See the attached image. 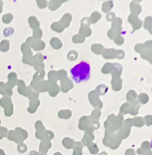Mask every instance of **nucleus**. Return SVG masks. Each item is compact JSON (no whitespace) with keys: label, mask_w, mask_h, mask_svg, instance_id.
<instances>
[{"label":"nucleus","mask_w":152,"mask_h":155,"mask_svg":"<svg viewBox=\"0 0 152 155\" xmlns=\"http://www.w3.org/2000/svg\"><path fill=\"white\" fill-rule=\"evenodd\" d=\"M71 76L76 83L88 81L91 77L90 64L85 61L79 62L71 69Z\"/></svg>","instance_id":"obj_1"},{"label":"nucleus","mask_w":152,"mask_h":155,"mask_svg":"<svg viewBox=\"0 0 152 155\" xmlns=\"http://www.w3.org/2000/svg\"><path fill=\"white\" fill-rule=\"evenodd\" d=\"M150 147H151L152 148V137H151V140H150Z\"/></svg>","instance_id":"obj_2"}]
</instances>
